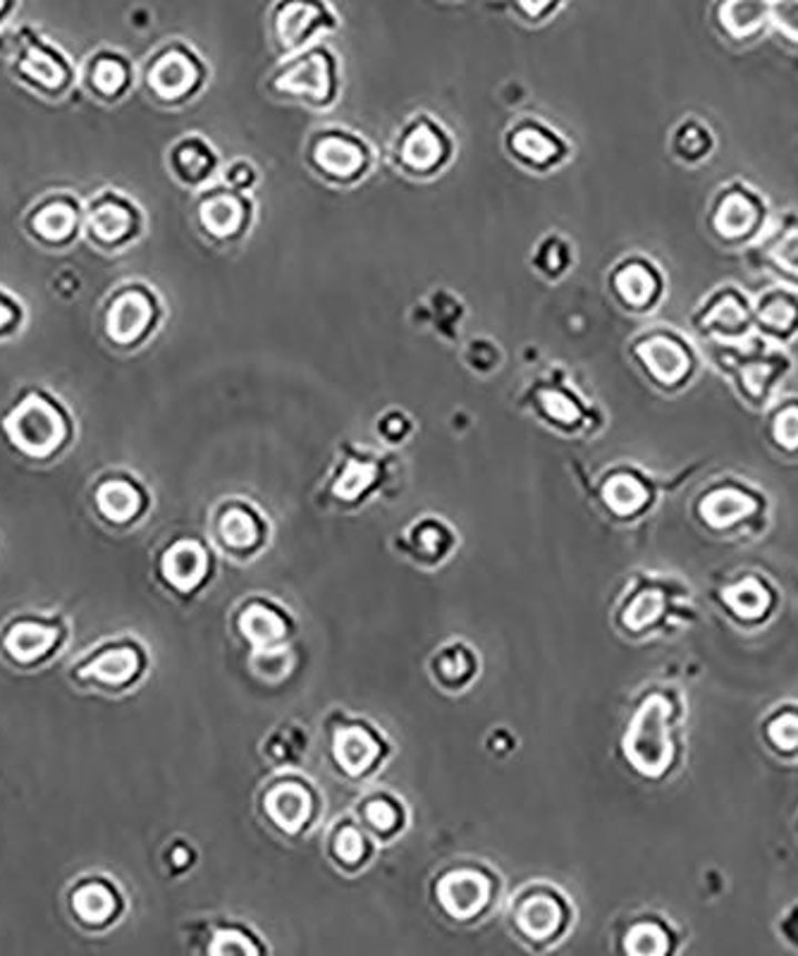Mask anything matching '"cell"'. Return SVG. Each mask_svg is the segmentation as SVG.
Masks as SVG:
<instances>
[{
	"label": "cell",
	"mask_w": 798,
	"mask_h": 956,
	"mask_svg": "<svg viewBox=\"0 0 798 956\" xmlns=\"http://www.w3.org/2000/svg\"><path fill=\"white\" fill-rule=\"evenodd\" d=\"M669 703L663 696H650L638 711L627 734V756L644 775H663L671 761V742L667 732Z\"/></svg>",
	"instance_id": "obj_1"
},
{
	"label": "cell",
	"mask_w": 798,
	"mask_h": 956,
	"mask_svg": "<svg viewBox=\"0 0 798 956\" xmlns=\"http://www.w3.org/2000/svg\"><path fill=\"white\" fill-rule=\"evenodd\" d=\"M8 433L22 452L31 457H46L62 445L68 429L53 404L41 398H29L8 419Z\"/></svg>",
	"instance_id": "obj_2"
},
{
	"label": "cell",
	"mask_w": 798,
	"mask_h": 956,
	"mask_svg": "<svg viewBox=\"0 0 798 956\" xmlns=\"http://www.w3.org/2000/svg\"><path fill=\"white\" fill-rule=\"evenodd\" d=\"M72 670L80 684L115 692V688L128 686L142 672V655L128 644H115L93 651Z\"/></svg>",
	"instance_id": "obj_3"
},
{
	"label": "cell",
	"mask_w": 798,
	"mask_h": 956,
	"mask_svg": "<svg viewBox=\"0 0 798 956\" xmlns=\"http://www.w3.org/2000/svg\"><path fill=\"white\" fill-rule=\"evenodd\" d=\"M60 636L62 630L55 620L22 617L8 626L3 638H0V646L14 665L31 667L55 653Z\"/></svg>",
	"instance_id": "obj_4"
},
{
	"label": "cell",
	"mask_w": 798,
	"mask_h": 956,
	"mask_svg": "<svg viewBox=\"0 0 798 956\" xmlns=\"http://www.w3.org/2000/svg\"><path fill=\"white\" fill-rule=\"evenodd\" d=\"M120 897L115 887L103 877H84L70 892V908L74 918L87 928H103L115 920Z\"/></svg>",
	"instance_id": "obj_5"
},
{
	"label": "cell",
	"mask_w": 798,
	"mask_h": 956,
	"mask_svg": "<svg viewBox=\"0 0 798 956\" xmlns=\"http://www.w3.org/2000/svg\"><path fill=\"white\" fill-rule=\"evenodd\" d=\"M325 22L319 0H283L275 12V34L285 49L302 46Z\"/></svg>",
	"instance_id": "obj_6"
},
{
	"label": "cell",
	"mask_w": 798,
	"mask_h": 956,
	"mask_svg": "<svg viewBox=\"0 0 798 956\" xmlns=\"http://www.w3.org/2000/svg\"><path fill=\"white\" fill-rule=\"evenodd\" d=\"M488 880L474 871L452 873L441 883V887H437L443 906L457 918H472L474 914H478L483 904L488 902Z\"/></svg>",
	"instance_id": "obj_7"
},
{
	"label": "cell",
	"mask_w": 798,
	"mask_h": 956,
	"mask_svg": "<svg viewBox=\"0 0 798 956\" xmlns=\"http://www.w3.org/2000/svg\"><path fill=\"white\" fill-rule=\"evenodd\" d=\"M277 82L290 93H300V97L323 101L327 97V91H331V82H333L331 66H327L325 53L311 51L302 60H296Z\"/></svg>",
	"instance_id": "obj_8"
},
{
	"label": "cell",
	"mask_w": 798,
	"mask_h": 956,
	"mask_svg": "<svg viewBox=\"0 0 798 956\" xmlns=\"http://www.w3.org/2000/svg\"><path fill=\"white\" fill-rule=\"evenodd\" d=\"M153 319V306L144 294H122L108 316V333L115 342H134L147 333Z\"/></svg>",
	"instance_id": "obj_9"
},
{
	"label": "cell",
	"mask_w": 798,
	"mask_h": 956,
	"mask_svg": "<svg viewBox=\"0 0 798 956\" xmlns=\"http://www.w3.org/2000/svg\"><path fill=\"white\" fill-rule=\"evenodd\" d=\"M770 0H723L717 22L734 39H750L770 22Z\"/></svg>",
	"instance_id": "obj_10"
},
{
	"label": "cell",
	"mask_w": 798,
	"mask_h": 956,
	"mask_svg": "<svg viewBox=\"0 0 798 956\" xmlns=\"http://www.w3.org/2000/svg\"><path fill=\"white\" fill-rule=\"evenodd\" d=\"M199 80V70L194 62L184 53H165L159 62H155L149 82L153 91L163 99H180L190 91Z\"/></svg>",
	"instance_id": "obj_11"
},
{
	"label": "cell",
	"mask_w": 798,
	"mask_h": 956,
	"mask_svg": "<svg viewBox=\"0 0 798 956\" xmlns=\"http://www.w3.org/2000/svg\"><path fill=\"white\" fill-rule=\"evenodd\" d=\"M638 356L660 383H677L688 371V356L675 340L650 338L638 348Z\"/></svg>",
	"instance_id": "obj_12"
},
{
	"label": "cell",
	"mask_w": 798,
	"mask_h": 956,
	"mask_svg": "<svg viewBox=\"0 0 798 956\" xmlns=\"http://www.w3.org/2000/svg\"><path fill=\"white\" fill-rule=\"evenodd\" d=\"M209 560L203 555L201 547L192 541H182L178 543L172 551H168L165 562H163V572L168 576V582L180 588V591H192L203 574H206Z\"/></svg>",
	"instance_id": "obj_13"
},
{
	"label": "cell",
	"mask_w": 798,
	"mask_h": 956,
	"mask_svg": "<svg viewBox=\"0 0 798 956\" xmlns=\"http://www.w3.org/2000/svg\"><path fill=\"white\" fill-rule=\"evenodd\" d=\"M265 808H269L271 818L280 827L287 829V833H294V829H300L309 818L311 798L300 785H280L265 798Z\"/></svg>",
	"instance_id": "obj_14"
},
{
	"label": "cell",
	"mask_w": 798,
	"mask_h": 956,
	"mask_svg": "<svg viewBox=\"0 0 798 956\" xmlns=\"http://www.w3.org/2000/svg\"><path fill=\"white\" fill-rule=\"evenodd\" d=\"M316 163L327 172V175L350 180L364 168V151L350 139L327 137L316 149Z\"/></svg>",
	"instance_id": "obj_15"
},
{
	"label": "cell",
	"mask_w": 798,
	"mask_h": 956,
	"mask_svg": "<svg viewBox=\"0 0 798 956\" xmlns=\"http://www.w3.org/2000/svg\"><path fill=\"white\" fill-rule=\"evenodd\" d=\"M97 507L108 522L124 524L142 510V493L128 481H105L97 491Z\"/></svg>",
	"instance_id": "obj_16"
},
{
	"label": "cell",
	"mask_w": 798,
	"mask_h": 956,
	"mask_svg": "<svg viewBox=\"0 0 798 956\" xmlns=\"http://www.w3.org/2000/svg\"><path fill=\"white\" fill-rule=\"evenodd\" d=\"M703 516H706V522L715 529H727L731 524H737L744 516L756 512V503L748 495L739 493V491H715L706 497V503L700 507Z\"/></svg>",
	"instance_id": "obj_17"
},
{
	"label": "cell",
	"mask_w": 798,
	"mask_h": 956,
	"mask_svg": "<svg viewBox=\"0 0 798 956\" xmlns=\"http://www.w3.org/2000/svg\"><path fill=\"white\" fill-rule=\"evenodd\" d=\"M443 159V141L426 124L414 128L402 141V161L412 170H431Z\"/></svg>",
	"instance_id": "obj_18"
},
{
	"label": "cell",
	"mask_w": 798,
	"mask_h": 956,
	"mask_svg": "<svg viewBox=\"0 0 798 956\" xmlns=\"http://www.w3.org/2000/svg\"><path fill=\"white\" fill-rule=\"evenodd\" d=\"M335 751L340 763L354 775L364 773L375 761V756H378V746H375V742L364 729H356V727H350L337 734Z\"/></svg>",
	"instance_id": "obj_19"
},
{
	"label": "cell",
	"mask_w": 798,
	"mask_h": 956,
	"mask_svg": "<svg viewBox=\"0 0 798 956\" xmlns=\"http://www.w3.org/2000/svg\"><path fill=\"white\" fill-rule=\"evenodd\" d=\"M244 221V207L242 201L232 197H215L203 203L201 209V223L215 238H230L238 232Z\"/></svg>",
	"instance_id": "obj_20"
},
{
	"label": "cell",
	"mask_w": 798,
	"mask_h": 956,
	"mask_svg": "<svg viewBox=\"0 0 798 956\" xmlns=\"http://www.w3.org/2000/svg\"><path fill=\"white\" fill-rule=\"evenodd\" d=\"M562 920V912L559 904L550 897H534L528 899L522 912H519V923L522 928L526 930V935L531 937H550Z\"/></svg>",
	"instance_id": "obj_21"
},
{
	"label": "cell",
	"mask_w": 798,
	"mask_h": 956,
	"mask_svg": "<svg viewBox=\"0 0 798 956\" xmlns=\"http://www.w3.org/2000/svg\"><path fill=\"white\" fill-rule=\"evenodd\" d=\"M725 601L737 615H741L746 620H756L765 613V610H768L770 595H768V591L762 588L758 578L748 576V578H744V582L734 584L725 591Z\"/></svg>",
	"instance_id": "obj_22"
},
{
	"label": "cell",
	"mask_w": 798,
	"mask_h": 956,
	"mask_svg": "<svg viewBox=\"0 0 798 956\" xmlns=\"http://www.w3.org/2000/svg\"><path fill=\"white\" fill-rule=\"evenodd\" d=\"M242 630L259 648H273L280 638L285 636V622L280 620L273 610L252 607L242 617Z\"/></svg>",
	"instance_id": "obj_23"
},
{
	"label": "cell",
	"mask_w": 798,
	"mask_h": 956,
	"mask_svg": "<svg viewBox=\"0 0 798 956\" xmlns=\"http://www.w3.org/2000/svg\"><path fill=\"white\" fill-rule=\"evenodd\" d=\"M615 288L624 302H629L632 306H644L655 294V278L646 265L629 263L615 275Z\"/></svg>",
	"instance_id": "obj_24"
},
{
	"label": "cell",
	"mask_w": 798,
	"mask_h": 956,
	"mask_svg": "<svg viewBox=\"0 0 798 956\" xmlns=\"http://www.w3.org/2000/svg\"><path fill=\"white\" fill-rule=\"evenodd\" d=\"M715 223L719 234H725V238H741V234H746L756 223L754 203L739 194L729 197L723 207H719Z\"/></svg>",
	"instance_id": "obj_25"
},
{
	"label": "cell",
	"mask_w": 798,
	"mask_h": 956,
	"mask_svg": "<svg viewBox=\"0 0 798 956\" xmlns=\"http://www.w3.org/2000/svg\"><path fill=\"white\" fill-rule=\"evenodd\" d=\"M605 500L617 514H634L646 505L648 493L634 476H615L605 485Z\"/></svg>",
	"instance_id": "obj_26"
},
{
	"label": "cell",
	"mask_w": 798,
	"mask_h": 956,
	"mask_svg": "<svg viewBox=\"0 0 798 956\" xmlns=\"http://www.w3.org/2000/svg\"><path fill=\"white\" fill-rule=\"evenodd\" d=\"M132 228V215L130 211L120 207V203H105L97 213L91 215V232L97 234L101 242H118Z\"/></svg>",
	"instance_id": "obj_27"
},
{
	"label": "cell",
	"mask_w": 798,
	"mask_h": 956,
	"mask_svg": "<svg viewBox=\"0 0 798 956\" xmlns=\"http://www.w3.org/2000/svg\"><path fill=\"white\" fill-rule=\"evenodd\" d=\"M512 147L528 163H547L557 153L555 141L538 128H522L519 132H514Z\"/></svg>",
	"instance_id": "obj_28"
},
{
	"label": "cell",
	"mask_w": 798,
	"mask_h": 956,
	"mask_svg": "<svg viewBox=\"0 0 798 956\" xmlns=\"http://www.w3.org/2000/svg\"><path fill=\"white\" fill-rule=\"evenodd\" d=\"M77 223V213L68 207V203H53L46 207L34 218V230L41 234L43 240H65Z\"/></svg>",
	"instance_id": "obj_29"
},
{
	"label": "cell",
	"mask_w": 798,
	"mask_h": 956,
	"mask_svg": "<svg viewBox=\"0 0 798 956\" xmlns=\"http://www.w3.org/2000/svg\"><path fill=\"white\" fill-rule=\"evenodd\" d=\"M221 531H223V539L234 547H246L259 539V526L254 522V516H249L246 512H240V510L225 514Z\"/></svg>",
	"instance_id": "obj_30"
},
{
	"label": "cell",
	"mask_w": 798,
	"mask_h": 956,
	"mask_svg": "<svg viewBox=\"0 0 798 956\" xmlns=\"http://www.w3.org/2000/svg\"><path fill=\"white\" fill-rule=\"evenodd\" d=\"M627 949L636 956H657L667 952V935L653 926V923H640L627 939Z\"/></svg>",
	"instance_id": "obj_31"
},
{
	"label": "cell",
	"mask_w": 798,
	"mask_h": 956,
	"mask_svg": "<svg viewBox=\"0 0 798 956\" xmlns=\"http://www.w3.org/2000/svg\"><path fill=\"white\" fill-rule=\"evenodd\" d=\"M660 613H663V595L657 591H646L632 603L624 622H627V626H632V630H644V626L653 624L657 617H660Z\"/></svg>",
	"instance_id": "obj_32"
},
{
	"label": "cell",
	"mask_w": 798,
	"mask_h": 956,
	"mask_svg": "<svg viewBox=\"0 0 798 956\" xmlns=\"http://www.w3.org/2000/svg\"><path fill=\"white\" fill-rule=\"evenodd\" d=\"M375 479V469L371 464H362V462H350L347 469H344V474L340 476L335 493L344 500H352L358 493H364L368 485Z\"/></svg>",
	"instance_id": "obj_33"
},
{
	"label": "cell",
	"mask_w": 798,
	"mask_h": 956,
	"mask_svg": "<svg viewBox=\"0 0 798 956\" xmlns=\"http://www.w3.org/2000/svg\"><path fill=\"white\" fill-rule=\"evenodd\" d=\"M22 70L29 77H34V80L41 82L43 87H58L62 82L60 66L51 56H46L43 51H31L27 56V60L22 62Z\"/></svg>",
	"instance_id": "obj_34"
},
{
	"label": "cell",
	"mask_w": 798,
	"mask_h": 956,
	"mask_svg": "<svg viewBox=\"0 0 798 956\" xmlns=\"http://www.w3.org/2000/svg\"><path fill=\"white\" fill-rule=\"evenodd\" d=\"M770 22L781 37L798 43V0H772Z\"/></svg>",
	"instance_id": "obj_35"
},
{
	"label": "cell",
	"mask_w": 798,
	"mask_h": 956,
	"mask_svg": "<svg viewBox=\"0 0 798 956\" xmlns=\"http://www.w3.org/2000/svg\"><path fill=\"white\" fill-rule=\"evenodd\" d=\"M175 163L184 178L199 180L211 170V155L201 149V144H182L175 155Z\"/></svg>",
	"instance_id": "obj_36"
},
{
	"label": "cell",
	"mask_w": 798,
	"mask_h": 956,
	"mask_svg": "<svg viewBox=\"0 0 798 956\" xmlns=\"http://www.w3.org/2000/svg\"><path fill=\"white\" fill-rule=\"evenodd\" d=\"M768 734L775 746L791 751L798 748V715L796 713H785L779 715L777 719H772Z\"/></svg>",
	"instance_id": "obj_37"
},
{
	"label": "cell",
	"mask_w": 798,
	"mask_h": 956,
	"mask_svg": "<svg viewBox=\"0 0 798 956\" xmlns=\"http://www.w3.org/2000/svg\"><path fill=\"white\" fill-rule=\"evenodd\" d=\"M760 316L770 328H775V331H787V328H791L796 321V309L789 300L781 296V300H770L765 304Z\"/></svg>",
	"instance_id": "obj_38"
},
{
	"label": "cell",
	"mask_w": 798,
	"mask_h": 956,
	"mask_svg": "<svg viewBox=\"0 0 798 956\" xmlns=\"http://www.w3.org/2000/svg\"><path fill=\"white\" fill-rule=\"evenodd\" d=\"M93 84H97L103 93H118L124 84V70L115 60H101L97 70H93Z\"/></svg>",
	"instance_id": "obj_39"
},
{
	"label": "cell",
	"mask_w": 798,
	"mask_h": 956,
	"mask_svg": "<svg viewBox=\"0 0 798 956\" xmlns=\"http://www.w3.org/2000/svg\"><path fill=\"white\" fill-rule=\"evenodd\" d=\"M775 437L777 443L785 445L787 450L798 447V410H787L785 414H779V419L775 421Z\"/></svg>",
	"instance_id": "obj_40"
},
{
	"label": "cell",
	"mask_w": 798,
	"mask_h": 956,
	"mask_svg": "<svg viewBox=\"0 0 798 956\" xmlns=\"http://www.w3.org/2000/svg\"><path fill=\"white\" fill-rule=\"evenodd\" d=\"M211 954H256V947L238 933H221L215 937Z\"/></svg>",
	"instance_id": "obj_41"
},
{
	"label": "cell",
	"mask_w": 798,
	"mask_h": 956,
	"mask_svg": "<svg viewBox=\"0 0 798 956\" xmlns=\"http://www.w3.org/2000/svg\"><path fill=\"white\" fill-rule=\"evenodd\" d=\"M543 406H545L547 414L555 416L562 423H572L578 416V410L572 404V400H567L565 395H559V393H545Z\"/></svg>",
	"instance_id": "obj_42"
},
{
	"label": "cell",
	"mask_w": 798,
	"mask_h": 956,
	"mask_svg": "<svg viewBox=\"0 0 798 956\" xmlns=\"http://www.w3.org/2000/svg\"><path fill=\"white\" fill-rule=\"evenodd\" d=\"M337 854H340V858L347 861V864H354V861L362 858V854H364L362 835H358L356 829H352V827L342 829L340 837H337Z\"/></svg>",
	"instance_id": "obj_43"
},
{
	"label": "cell",
	"mask_w": 798,
	"mask_h": 956,
	"mask_svg": "<svg viewBox=\"0 0 798 956\" xmlns=\"http://www.w3.org/2000/svg\"><path fill=\"white\" fill-rule=\"evenodd\" d=\"M741 319H744V311L734 300H725L713 311V321L719 328H725V331H734V328H739Z\"/></svg>",
	"instance_id": "obj_44"
},
{
	"label": "cell",
	"mask_w": 798,
	"mask_h": 956,
	"mask_svg": "<svg viewBox=\"0 0 798 956\" xmlns=\"http://www.w3.org/2000/svg\"><path fill=\"white\" fill-rule=\"evenodd\" d=\"M775 259L781 269H787L789 273L798 275V232L789 234V238L777 246Z\"/></svg>",
	"instance_id": "obj_45"
},
{
	"label": "cell",
	"mask_w": 798,
	"mask_h": 956,
	"mask_svg": "<svg viewBox=\"0 0 798 956\" xmlns=\"http://www.w3.org/2000/svg\"><path fill=\"white\" fill-rule=\"evenodd\" d=\"M366 816L375 829H390L397 821V811L387 802H373L366 811Z\"/></svg>",
	"instance_id": "obj_46"
},
{
	"label": "cell",
	"mask_w": 798,
	"mask_h": 956,
	"mask_svg": "<svg viewBox=\"0 0 798 956\" xmlns=\"http://www.w3.org/2000/svg\"><path fill=\"white\" fill-rule=\"evenodd\" d=\"M708 139L703 137V132L698 130V128H686L684 132H681V137H679V151L681 153H686V155H698V153H703L706 151L708 147Z\"/></svg>",
	"instance_id": "obj_47"
},
{
	"label": "cell",
	"mask_w": 798,
	"mask_h": 956,
	"mask_svg": "<svg viewBox=\"0 0 798 956\" xmlns=\"http://www.w3.org/2000/svg\"><path fill=\"white\" fill-rule=\"evenodd\" d=\"M514 3L526 14V18L541 20L557 6V0H514Z\"/></svg>",
	"instance_id": "obj_48"
},
{
	"label": "cell",
	"mask_w": 798,
	"mask_h": 956,
	"mask_svg": "<svg viewBox=\"0 0 798 956\" xmlns=\"http://www.w3.org/2000/svg\"><path fill=\"white\" fill-rule=\"evenodd\" d=\"M435 541H441V534H437V529L428 526V529L424 531V536H421V545H424L426 551H433V543H435Z\"/></svg>",
	"instance_id": "obj_49"
},
{
	"label": "cell",
	"mask_w": 798,
	"mask_h": 956,
	"mask_svg": "<svg viewBox=\"0 0 798 956\" xmlns=\"http://www.w3.org/2000/svg\"><path fill=\"white\" fill-rule=\"evenodd\" d=\"M10 321H12V309L6 302H0V328L8 325Z\"/></svg>",
	"instance_id": "obj_50"
},
{
	"label": "cell",
	"mask_w": 798,
	"mask_h": 956,
	"mask_svg": "<svg viewBox=\"0 0 798 956\" xmlns=\"http://www.w3.org/2000/svg\"><path fill=\"white\" fill-rule=\"evenodd\" d=\"M0 8H3V0H0Z\"/></svg>",
	"instance_id": "obj_51"
}]
</instances>
